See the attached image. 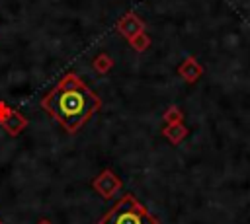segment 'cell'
<instances>
[{
  "label": "cell",
  "mask_w": 250,
  "mask_h": 224,
  "mask_svg": "<svg viewBox=\"0 0 250 224\" xmlns=\"http://www.w3.org/2000/svg\"><path fill=\"white\" fill-rule=\"evenodd\" d=\"M180 76L188 82V84H193L201 74H203V68H201V64L193 58V56H188L184 62H182V66H180Z\"/></svg>",
  "instance_id": "obj_3"
},
{
  "label": "cell",
  "mask_w": 250,
  "mask_h": 224,
  "mask_svg": "<svg viewBox=\"0 0 250 224\" xmlns=\"http://www.w3.org/2000/svg\"><path fill=\"white\" fill-rule=\"evenodd\" d=\"M39 224H51V222H49V220H41Z\"/></svg>",
  "instance_id": "obj_9"
},
{
  "label": "cell",
  "mask_w": 250,
  "mask_h": 224,
  "mask_svg": "<svg viewBox=\"0 0 250 224\" xmlns=\"http://www.w3.org/2000/svg\"><path fill=\"white\" fill-rule=\"evenodd\" d=\"M41 107L47 109L68 132H76L100 109V97L76 74L68 72L51 93L43 97Z\"/></svg>",
  "instance_id": "obj_1"
},
{
  "label": "cell",
  "mask_w": 250,
  "mask_h": 224,
  "mask_svg": "<svg viewBox=\"0 0 250 224\" xmlns=\"http://www.w3.org/2000/svg\"><path fill=\"white\" fill-rule=\"evenodd\" d=\"M94 187L104 195V197H111L113 193H115V189L119 187V181L115 179V175L111 173V171H104L102 175H100V179L94 183Z\"/></svg>",
  "instance_id": "obj_5"
},
{
  "label": "cell",
  "mask_w": 250,
  "mask_h": 224,
  "mask_svg": "<svg viewBox=\"0 0 250 224\" xmlns=\"http://www.w3.org/2000/svg\"><path fill=\"white\" fill-rule=\"evenodd\" d=\"M2 125L8 129V132H10V134H16V132H20V131L23 129V125H25V119H23L20 113H16V111H10L8 119H4V121H2Z\"/></svg>",
  "instance_id": "obj_6"
},
{
  "label": "cell",
  "mask_w": 250,
  "mask_h": 224,
  "mask_svg": "<svg viewBox=\"0 0 250 224\" xmlns=\"http://www.w3.org/2000/svg\"><path fill=\"white\" fill-rule=\"evenodd\" d=\"M166 121L172 125V123H182V113L178 107H170L168 113H166Z\"/></svg>",
  "instance_id": "obj_8"
},
{
  "label": "cell",
  "mask_w": 250,
  "mask_h": 224,
  "mask_svg": "<svg viewBox=\"0 0 250 224\" xmlns=\"http://www.w3.org/2000/svg\"><path fill=\"white\" fill-rule=\"evenodd\" d=\"M102 224H158V220L148 214V210L135 201V197L125 195L102 220Z\"/></svg>",
  "instance_id": "obj_2"
},
{
  "label": "cell",
  "mask_w": 250,
  "mask_h": 224,
  "mask_svg": "<svg viewBox=\"0 0 250 224\" xmlns=\"http://www.w3.org/2000/svg\"><path fill=\"white\" fill-rule=\"evenodd\" d=\"M0 224H2V222H0Z\"/></svg>",
  "instance_id": "obj_10"
},
{
  "label": "cell",
  "mask_w": 250,
  "mask_h": 224,
  "mask_svg": "<svg viewBox=\"0 0 250 224\" xmlns=\"http://www.w3.org/2000/svg\"><path fill=\"white\" fill-rule=\"evenodd\" d=\"M164 134H166V138H170L174 144H178L182 138H186L188 129H186L182 123H172V125H168V129H164Z\"/></svg>",
  "instance_id": "obj_7"
},
{
  "label": "cell",
  "mask_w": 250,
  "mask_h": 224,
  "mask_svg": "<svg viewBox=\"0 0 250 224\" xmlns=\"http://www.w3.org/2000/svg\"><path fill=\"white\" fill-rule=\"evenodd\" d=\"M119 31L125 35V37H129V39H135L137 35H141V31H143V21L141 19H137L133 14H129V16H125L121 21H119Z\"/></svg>",
  "instance_id": "obj_4"
}]
</instances>
